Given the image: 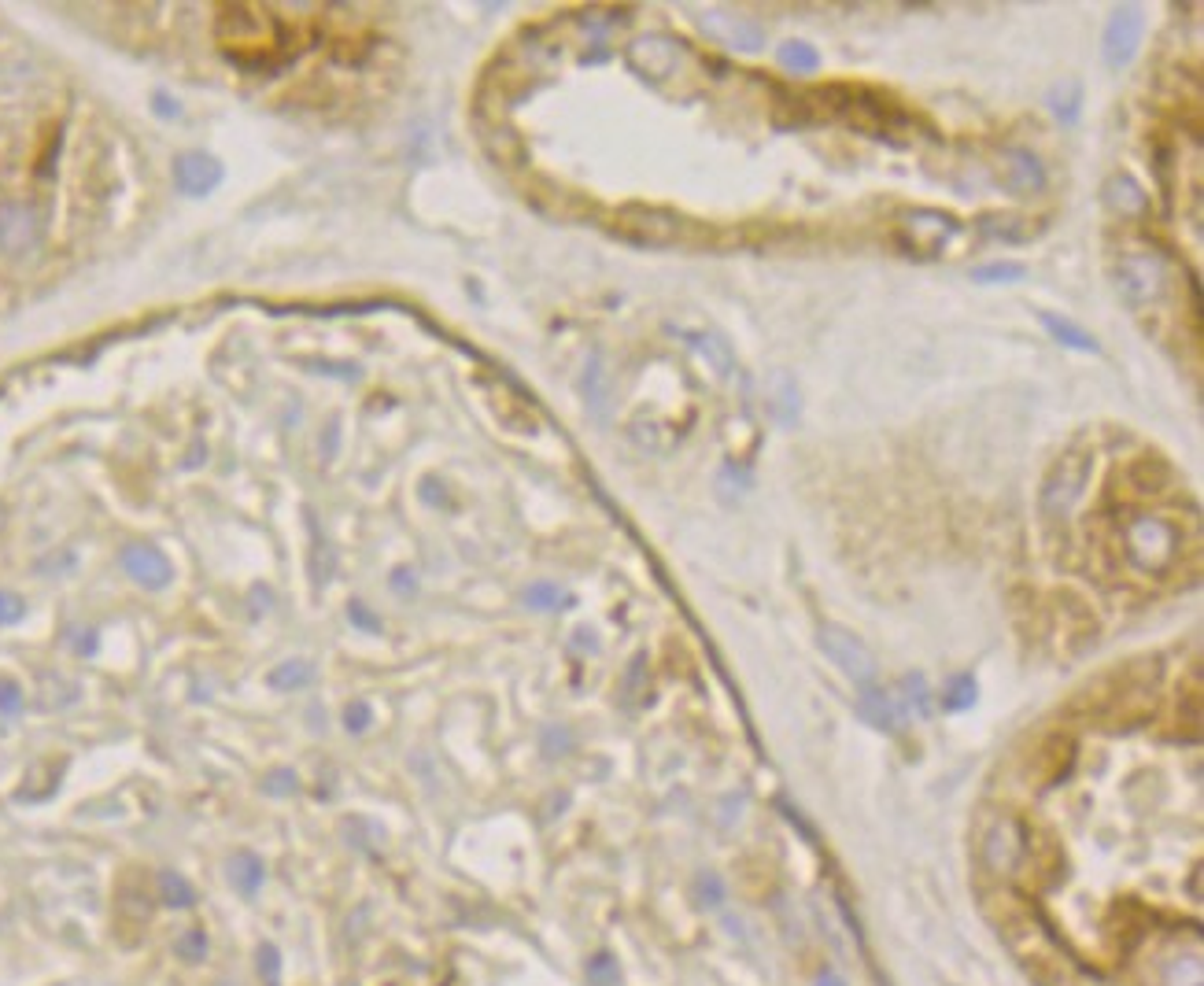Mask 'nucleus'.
Returning a JSON list of instances; mask_svg holds the SVG:
<instances>
[{"label":"nucleus","mask_w":1204,"mask_h":986,"mask_svg":"<svg viewBox=\"0 0 1204 986\" xmlns=\"http://www.w3.org/2000/svg\"><path fill=\"white\" fill-rule=\"evenodd\" d=\"M314 680V669L307 662H285L270 673V688L274 691H300Z\"/></svg>","instance_id":"18"},{"label":"nucleus","mask_w":1204,"mask_h":986,"mask_svg":"<svg viewBox=\"0 0 1204 986\" xmlns=\"http://www.w3.org/2000/svg\"><path fill=\"white\" fill-rule=\"evenodd\" d=\"M218 178H222V171H218V163H214V159H207V156H185V159L178 163V182H182V189H189V193H207Z\"/></svg>","instance_id":"11"},{"label":"nucleus","mask_w":1204,"mask_h":986,"mask_svg":"<svg viewBox=\"0 0 1204 986\" xmlns=\"http://www.w3.org/2000/svg\"><path fill=\"white\" fill-rule=\"evenodd\" d=\"M1104 199H1108V207L1112 211H1119L1123 218H1130V214H1142L1145 207H1149V199H1145V193L1130 182V178H1115V182H1108V189H1104Z\"/></svg>","instance_id":"12"},{"label":"nucleus","mask_w":1204,"mask_h":986,"mask_svg":"<svg viewBox=\"0 0 1204 986\" xmlns=\"http://www.w3.org/2000/svg\"><path fill=\"white\" fill-rule=\"evenodd\" d=\"M255 976L267 986H278V979H281V950L274 942H263L255 950Z\"/></svg>","instance_id":"20"},{"label":"nucleus","mask_w":1204,"mask_h":986,"mask_svg":"<svg viewBox=\"0 0 1204 986\" xmlns=\"http://www.w3.org/2000/svg\"><path fill=\"white\" fill-rule=\"evenodd\" d=\"M22 617V602L15 598V595H4L0 592V624H7V621H19Z\"/></svg>","instance_id":"26"},{"label":"nucleus","mask_w":1204,"mask_h":986,"mask_svg":"<svg viewBox=\"0 0 1204 986\" xmlns=\"http://www.w3.org/2000/svg\"><path fill=\"white\" fill-rule=\"evenodd\" d=\"M218 986H237V983H218Z\"/></svg>","instance_id":"27"},{"label":"nucleus","mask_w":1204,"mask_h":986,"mask_svg":"<svg viewBox=\"0 0 1204 986\" xmlns=\"http://www.w3.org/2000/svg\"><path fill=\"white\" fill-rule=\"evenodd\" d=\"M159 890H163V901H167L171 909H189V905H197V890H193V883H189L182 872H163V876H159Z\"/></svg>","instance_id":"16"},{"label":"nucleus","mask_w":1204,"mask_h":986,"mask_svg":"<svg viewBox=\"0 0 1204 986\" xmlns=\"http://www.w3.org/2000/svg\"><path fill=\"white\" fill-rule=\"evenodd\" d=\"M983 229L991 233V237H998V240H1023V237H1031L1034 229L1023 222V218H1016V214H994V218H983Z\"/></svg>","instance_id":"19"},{"label":"nucleus","mask_w":1204,"mask_h":986,"mask_svg":"<svg viewBox=\"0 0 1204 986\" xmlns=\"http://www.w3.org/2000/svg\"><path fill=\"white\" fill-rule=\"evenodd\" d=\"M1087 473H1090V455H1064L1053 473L1046 477V488H1042V514L1046 517H1060L1075 506V499L1083 492L1087 485Z\"/></svg>","instance_id":"5"},{"label":"nucleus","mask_w":1204,"mask_h":986,"mask_svg":"<svg viewBox=\"0 0 1204 986\" xmlns=\"http://www.w3.org/2000/svg\"><path fill=\"white\" fill-rule=\"evenodd\" d=\"M1005 182L1012 185V193H1038L1046 185V171L1038 163V156L1023 152V148H1008L1002 159Z\"/></svg>","instance_id":"10"},{"label":"nucleus","mask_w":1204,"mask_h":986,"mask_svg":"<svg viewBox=\"0 0 1204 986\" xmlns=\"http://www.w3.org/2000/svg\"><path fill=\"white\" fill-rule=\"evenodd\" d=\"M267 794H296V773H270L263 780Z\"/></svg>","instance_id":"23"},{"label":"nucleus","mask_w":1204,"mask_h":986,"mask_svg":"<svg viewBox=\"0 0 1204 986\" xmlns=\"http://www.w3.org/2000/svg\"><path fill=\"white\" fill-rule=\"evenodd\" d=\"M226 880H229V887L237 890L240 897H255L259 890H263V883H267V869H263V857H255L252 850H233L229 857H226Z\"/></svg>","instance_id":"9"},{"label":"nucleus","mask_w":1204,"mask_h":986,"mask_svg":"<svg viewBox=\"0 0 1204 986\" xmlns=\"http://www.w3.org/2000/svg\"><path fill=\"white\" fill-rule=\"evenodd\" d=\"M1042 813L1008 820L1016 887L1046 935L1087 972L1112 976L1153 938L1201 927L1197 735L1156 761H1083L1053 735L1034 758Z\"/></svg>","instance_id":"1"},{"label":"nucleus","mask_w":1204,"mask_h":986,"mask_svg":"<svg viewBox=\"0 0 1204 986\" xmlns=\"http://www.w3.org/2000/svg\"><path fill=\"white\" fill-rule=\"evenodd\" d=\"M19 709H22V694H19V688H11V684H0V713L15 717Z\"/></svg>","instance_id":"24"},{"label":"nucleus","mask_w":1204,"mask_h":986,"mask_svg":"<svg viewBox=\"0 0 1204 986\" xmlns=\"http://www.w3.org/2000/svg\"><path fill=\"white\" fill-rule=\"evenodd\" d=\"M37 240V214L22 203L0 207V248L4 252H26Z\"/></svg>","instance_id":"7"},{"label":"nucleus","mask_w":1204,"mask_h":986,"mask_svg":"<svg viewBox=\"0 0 1204 986\" xmlns=\"http://www.w3.org/2000/svg\"><path fill=\"white\" fill-rule=\"evenodd\" d=\"M344 720H348V728H351V732H363V728L370 724V709H366L363 702H355V705H348Z\"/></svg>","instance_id":"25"},{"label":"nucleus","mask_w":1204,"mask_h":986,"mask_svg":"<svg viewBox=\"0 0 1204 986\" xmlns=\"http://www.w3.org/2000/svg\"><path fill=\"white\" fill-rule=\"evenodd\" d=\"M976 281H1016V278H1023V267L1019 263H991V267H979L976 274H972Z\"/></svg>","instance_id":"22"},{"label":"nucleus","mask_w":1204,"mask_h":986,"mask_svg":"<svg viewBox=\"0 0 1204 986\" xmlns=\"http://www.w3.org/2000/svg\"><path fill=\"white\" fill-rule=\"evenodd\" d=\"M1119 293L1134 310H1153L1164 307L1171 293V267L1160 248L1145 252H1127L1119 263Z\"/></svg>","instance_id":"3"},{"label":"nucleus","mask_w":1204,"mask_h":986,"mask_svg":"<svg viewBox=\"0 0 1204 986\" xmlns=\"http://www.w3.org/2000/svg\"><path fill=\"white\" fill-rule=\"evenodd\" d=\"M898 233V244L909 248V252H920V255H938L946 244H953L957 237V222L946 218L942 211H912L898 218L895 226Z\"/></svg>","instance_id":"4"},{"label":"nucleus","mask_w":1204,"mask_h":986,"mask_svg":"<svg viewBox=\"0 0 1204 986\" xmlns=\"http://www.w3.org/2000/svg\"><path fill=\"white\" fill-rule=\"evenodd\" d=\"M780 63H784L787 71H795V75H809V71H816V67H820V56H816V48H813V45H805V41H787V45L780 48Z\"/></svg>","instance_id":"17"},{"label":"nucleus","mask_w":1204,"mask_h":986,"mask_svg":"<svg viewBox=\"0 0 1204 986\" xmlns=\"http://www.w3.org/2000/svg\"><path fill=\"white\" fill-rule=\"evenodd\" d=\"M1138 41H1142V11L1138 7H1115L1108 26H1104V60H1108V67L1130 63Z\"/></svg>","instance_id":"6"},{"label":"nucleus","mask_w":1204,"mask_h":986,"mask_svg":"<svg viewBox=\"0 0 1204 986\" xmlns=\"http://www.w3.org/2000/svg\"><path fill=\"white\" fill-rule=\"evenodd\" d=\"M207 953H211V938H207V931H203V927H189V931L178 938V957H182V961L200 965V961H207Z\"/></svg>","instance_id":"21"},{"label":"nucleus","mask_w":1204,"mask_h":986,"mask_svg":"<svg viewBox=\"0 0 1204 986\" xmlns=\"http://www.w3.org/2000/svg\"><path fill=\"white\" fill-rule=\"evenodd\" d=\"M1042 322H1046V329L1057 336V344H1064V348H1075V351H1098V340L1090 336V333H1083L1079 325H1072V322H1064V318H1057V314H1042Z\"/></svg>","instance_id":"13"},{"label":"nucleus","mask_w":1204,"mask_h":986,"mask_svg":"<svg viewBox=\"0 0 1204 986\" xmlns=\"http://www.w3.org/2000/svg\"><path fill=\"white\" fill-rule=\"evenodd\" d=\"M122 566H126V573H130L137 584H144V588H163V584L171 581V566H167V558H163L156 547H144V543L126 547V551H122Z\"/></svg>","instance_id":"8"},{"label":"nucleus","mask_w":1204,"mask_h":986,"mask_svg":"<svg viewBox=\"0 0 1204 986\" xmlns=\"http://www.w3.org/2000/svg\"><path fill=\"white\" fill-rule=\"evenodd\" d=\"M824 643H831L835 658H842V665H846L854 677H869V669H872V665H869V654H865L854 639H846V636H835V632H831Z\"/></svg>","instance_id":"15"},{"label":"nucleus","mask_w":1204,"mask_h":986,"mask_svg":"<svg viewBox=\"0 0 1204 986\" xmlns=\"http://www.w3.org/2000/svg\"><path fill=\"white\" fill-rule=\"evenodd\" d=\"M1079 97H1083L1079 82H1075V78H1064V82H1057V86H1053V93H1049V107H1053V115H1057L1060 122H1075V118H1079Z\"/></svg>","instance_id":"14"},{"label":"nucleus","mask_w":1204,"mask_h":986,"mask_svg":"<svg viewBox=\"0 0 1204 986\" xmlns=\"http://www.w3.org/2000/svg\"><path fill=\"white\" fill-rule=\"evenodd\" d=\"M1119 551L1134 573H1168L1183 558V525L1164 514H1130L1119 525Z\"/></svg>","instance_id":"2"}]
</instances>
